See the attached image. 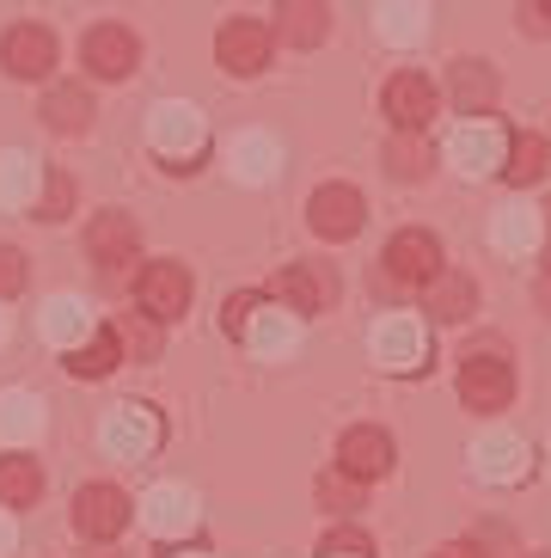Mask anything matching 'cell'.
Masks as SVG:
<instances>
[{
    "instance_id": "836d02e7",
    "label": "cell",
    "mask_w": 551,
    "mask_h": 558,
    "mask_svg": "<svg viewBox=\"0 0 551 558\" xmlns=\"http://www.w3.org/2000/svg\"><path fill=\"white\" fill-rule=\"evenodd\" d=\"M19 289H25V252L0 246V295H19Z\"/></svg>"
},
{
    "instance_id": "f546056e",
    "label": "cell",
    "mask_w": 551,
    "mask_h": 558,
    "mask_svg": "<svg viewBox=\"0 0 551 558\" xmlns=\"http://www.w3.org/2000/svg\"><path fill=\"white\" fill-rule=\"evenodd\" d=\"M380 19H387L380 32H387L392 44H411V37H423V32H429V13H417V7H387Z\"/></svg>"
},
{
    "instance_id": "d4e9b609",
    "label": "cell",
    "mask_w": 551,
    "mask_h": 558,
    "mask_svg": "<svg viewBox=\"0 0 551 558\" xmlns=\"http://www.w3.org/2000/svg\"><path fill=\"white\" fill-rule=\"evenodd\" d=\"M387 172L392 179H429V142L423 135H392L387 142Z\"/></svg>"
},
{
    "instance_id": "8992f818",
    "label": "cell",
    "mask_w": 551,
    "mask_h": 558,
    "mask_svg": "<svg viewBox=\"0 0 551 558\" xmlns=\"http://www.w3.org/2000/svg\"><path fill=\"white\" fill-rule=\"evenodd\" d=\"M74 527H81L86 541H117L130 527V497L117 492V485H81L74 492Z\"/></svg>"
},
{
    "instance_id": "4dcf8cb0",
    "label": "cell",
    "mask_w": 551,
    "mask_h": 558,
    "mask_svg": "<svg viewBox=\"0 0 551 558\" xmlns=\"http://www.w3.org/2000/svg\"><path fill=\"white\" fill-rule=\"evenodd\" d=\"M319 504L325 509H356L362 504V485H356V478H343L338 466H331V473H319Z\"/></svg>"
},
{
    "instance_id": "7402d4cb",
    "label": "cell",
    "mask_w": 551,
    "mask_h": 558,
    "mask_svg": "<svg viewBox=\"0 0 551 558\" xmlns=\"http://www.w3.org/2000/svg\"><path fill=\"white\" fill-rule=\"evenodd\" d=\"M37 497H44V466L32 454H0V504L32 509Z\"/></svg>"
},
{
    "instance_id": "603a6c76",
    "label": "cell",
    "mask_w": 551,
    "mask_h": 558,
    "mask_svg": "<svg viewBox=\"0 0 551 558\" xmlns=\"http://www.w3.org/2000/svg\"><path fill=\"white\" fill-rule=\"evenodd\" d=\"M546 160H551V148L539 142V135H527V130H521V135H509L503 179L515 184V191H521V184H539V179H546Z\"/></svg>"
},
{
    "instance_id": "ba28073f",
    "label": "cell",
    "mask_w": 551,
    "mask_h": 558,
    "mask_svg": "<svg viewBox=\"0 0 551 558\" xmlns=\"http://www.w3.org/2000/svg\"><path fill=\"white\" fill-rule=\"evenodd\" d=\"M380 105H387V117H392V130H399V135H423V130H429V117H436V86L405 68V74H392V81H387Z\"/></svg>"
},
{
    "instance_id": "83f0119b",
    "label": "cell",
    "mask_w": 551,
    "mask_h": 558,
    "mask_svg": "<svg viewBox=\"0 0 551 558\" xmlns=\"http://www.w3.org/2000/svg\"><path fill=\"white\" fill-rule=\"evenodd\" d=\"M319 558H374V541L362 527H331L319 541Z\"/></svg>"
},
{
    "instance_id": "9a60e30c",
    "label": "cell",
    "mask_w": 551,
    "mask_h": 558,
    "mask_svg": "<svg viewBox=\"0 0 551 558\" xmlns=\"http://www.w3.org/2000/svg\"><path fill=\"white\" fill-rule=\"evenodd\" d=\"M374 350H380L387 368H429V331H423L417 319H405V313H392L387 326H380Z\"/></svg>"
},
{
    "instance_id": "cb8c5ba5",
    "label": "cell",
    "mask_w": 551,
    "mask_h": 558,
    "mask_svg": "<svg viewBox=\"0 0 551 558\" xmlns=\"http://www.w3.org/2000/svg\"><path fill=\"white\" fill-rule=\"evenodd\" d=\"M539 233H546V221H539L534 209H521V203L497 209V246H503V252H534Z\"/></svg>"
},
{
    "instance_id": "6da1fadb",
    "label": "cell",
    "mask_w": 551,
    "mask_h": 558,
    "mask_svg": "<svg viewBox=\"0 0 551 558\" xmlns=\"http://www.w3.org/2000/svg\"><path fill=\"white\" fill-rule=\"evenodd\" d=\"M135 295H142V313L154 326H160V319H179V313L191 307V270H184L179 258L147 264L142 277H135Z\"/></svg>"
},
{
    "instance_id": "7c38bea8",
    "label": "cell",
    "mask_w": 551,
    "mask_h": 558,
    "mask_svg": "<svg viewBox=\"0 0 551 558\" xmlns=\"http://www.w3.org/2000/svg\"><path fill=\"white\" fill-rule=\"evenodd\" d=\"M0 62L19 81H44L49 68H56V37H49V25H13V32L0 37Z\"/></svg>"
},
{
    "instance_id": "2e32d148",
    "label": "cell",
    "mask_w": 551,
    "mask_h": 558,
    "mask_svg": "<svg viewBox=\"0 0 551 558\" xmlns=\"http://www.w3.org/2000/svg\"><path fill=\"white\" fill-rule=\"evenodd\" d=\"M117 362H123V338H117V326H98L86 344L68 350V375L74 380H105Z\"/></svg>"
},
{
    "instance_id": "484cf974",
    "label": "cell",
    "mask_w": 551,
    "mask_h": 558,
    "mask_svg": "<svg viewBox=\"0 0 551 558\" xmlns=\"http://www.w3.org/2000/svg\"><path fill=\"white\" fill-rule=\"evenodd\" d=\"M74 209V179H68L62 166H44V197L32 203L37 221H62V215Z\"/></svg>"
},
{
    "instance_id": "1f68e13d",
    "label": "cell",
    "mask_w": 551,
    "mask_h": 558,
    "mask_svg": "<svg viewBox=\"0 0 551 558\" xmlns=\"http://www.w3.org/2000/svg\"><path fill=\"white\" fill-rule=\"evenodd\" d=\"M154 522H160V527H172V522H179V527H191V522H196L191 492H160V497H154Z\"/></svg>"
},
{
    "instance_id": "52a82bcc",
    "label": "cell",
    "mask_w": 551,
    "mask_h": 558,
    "mask_svg": "<svg viewBox=\"0 0 551 558\" xmlns=\"http://www.w3.org/2000/svg\"><path fill=\"white\" fill-rule=\"evenodd\" d=\"M362 191L356 184H319L307 203V221L319 240H350V233H362Z\"/></svg>"
},
{
    "instance_id": "4fadbf2b",
    "label": "cell",
    "mask_w": 551,
    "mask_h": 558,
    "mask_svg": "<svg viewBox=\"0 0 551 558\" xmlns=\"http://www.w3.org/2000/svg\"><path fill=\"white\" fill-rule=\"evenodd\" d=\"M135 246H142V228H135L123 209L93 215V228H86V252H93V264L117 270V264H130V258H135Z\"/></svg>"
},
{
    "instance_id": "f1b7e54d",
    "label": "cell",
    "mask_w": 551,
    "mask_h": 558,
    "mask_svg": "<svg viewBox=\"0 0 551 558\" xmlns=\"http://www.w3.org/2000/svg\"><path fill=\"white\" fill-rule=\"evenodd\" d=\"M117 338H123V344H130L135 356H160V326H154L147 313H130V319L117 326Z\"/></svg>"
},
{
    "instance_id": "d6a6232c",
    "label": "cell",
    "mask_w": 551,
    "mask_h": 558,
    "mask_svg": "<svg viewBox=\"0 0 551 558\" xmlns=\"http://www.w3.org/2000/svg\"><path fill=\"white\" fill-rule=\"evenodd\" d=\"M245 338H252L258 350H289L294 344V326H289V319H264V326L252 319V331H245Z\"/></svg>"
},
{
    "instance_id": "5b68a950",
    "label": "cell",
    "mask_w": 551,
    "mask_h": 558,
    "mask_svg": "<svg viewBox=\"0 0 551 558\" xmlns=\"http://www.w3.org/2000/svg\"><path fill=\"white\" fill-rule=\"evenodd\" d=\"M81 56H86V68H93L98 81H123V74H135V62H142V44H135L130 25H111V19H105V25L86 32Z\"/></svg>"
},
{
    "instance_id": "44dd1931",
    "label": "cell",
    "mask_w": 551,
    "mask_h": 558,
    "mask_svg": "<svg viewBox=\"0 0 551 558\" xmlns=\"http://www.w3.org/2000/svg\"><path fill=\"white\" fill-rule=\"evenodd\" d=\"M448 93H454L460 117H485L490 105H497V74H490V62H454Z\"/></svg>"
},
{
    "instance_id": "ac0fdd59",
    "label": "cell",
    "mask_w": 551,
    "mask_h": 558,
    "mask_svg": "<svg viewBox=\"0 0 551 558\" xmlns=\"http://www.w3.org/2000/svg\"><path fill=\"white\" fill-rule=\"evenodd\" d=\"M276 32L289 37L294 50H313V44H325V32H331V13H325L319 0H282V7H276Z\"/></svg>"
},
{
    "instance_id": "3957f363",
    "label": "cell",
    "mask_w": 551,
    "mask_h": 558,
    "mask_svg": "<svg viewBox=\"0 0 551 558\" xmlns=\"http://www.w3.org/2000/svg\"><path fill=\"white\" fill-rule=\"evenodd\" d=\"M338 473H343V478H356V485L387 478V473H392V436H387V429H374V424L343 429V442H338Z\"/></svg>"
},
{
    "instance_id": "8d00e7d4",
    "label": "cell",
    "mask_w": 551,
    "mask_h": 558,
    "mask_svg": "<svg viewBox=\"0 0 551 558\" xmlns=\"http://www.w3.org/2000/svg\"><path fill=\"white\" fill-rule=\"evenodd\" d=\"M441 558H485V553H478V546H448Z\"/></svg>"
},
{
    "instance_id": "30bf717a",
    "label": "cell",
    "mask_w": 551,
    "mask_h": 558,
    "mask_svg": "<svg viewBox=\"0 0 551 558\" xmlns=\"http://www.w3.org/2000/svg\"><path fill=\"white\" fill-rule=\"evenodd\" d=\"M215 56L228 74H258L270 62V25L264 19H228L221 37H215Z\"/></svg>"
},
{
    "instance_id": "e575fe53",
    "label": "cell",
    "mask_w": 551,
    "mask_h": 558,
    "mask_svg": "<svg viewBox=\"0 0 551 558\" xmlns=\"http://www.w3.org/2000/svg\"><path fill=\"white\" fill-rule=\"evenodd\" d=\"M270 160H276L270 142H245V148H240V172H245V179H264V172H270Z\"/></svg>"
},
{
    "instance_id": "e0dca14e",
    "label": "cell",
    "mask_w": 551,
    "mask_h": 558,
    "mask_svg": "<svg viewBox=\"0 0 551 558\" xmlns=\"http://www.w3.org/2000/svg\"><path fill=\"white\" fill-rule=\"evenodd\" d=\"M105 442H111L117 454H142V448L160 442V417L147 405H117L111 424H105Z\"/></svg>"
},
{
    "instance_id": "9c48e42d",
    "label": "cell",
    "mask_w": 551,
    "mask_h": 558,
    "mask_svg": "<svg viewBox=\"0 0 551 558\" xmlns=\"http://www.w3.org/2000/svg\"><path fill=\"white\" fill-rule=\"evenodd\" d=\"M270 295L294 313H325L338 301V277H331L325 264H289V270H276Z\"/></svg>"
},
{
    "instance_id": "277c9868",
    "label": "cell",
    "mask_w": 551,
    "mask_h": 558,
    "mask_svg": "<svg viewBox=\"0 0 551 558\" xmlns=\"http://www.w3.org/2000/svg\"><path fill=\"white\" fill-rule=\"evenodd\" d=\"M460 399H466L472 411H509V399H515V375H509L503 356H466L460 362Z\"/></svg>"
},
{
    "instance_id": "d6986e66",
    "label": "cell",
    "mask_w": 551,
    "mask_h": 558,
    "mask_svg": "<svg viewBox=\"0 0 551 558\" xmlns=\"http://www.w3.org/2000/svg\"><path fill=\"white\" fill-rule=\"evenodd\" d=\"M423 307L436 313V319H448V326H460V319H472V307H478V282L460 277V270H441V277L429 282Z\"/></svg>"
},
{
    "instance_id": "5bb4252c",
    "label": "cell",
    "mask_w": 551,
    "mask_h": 558,
    "mask_svg": "<svg viewBox=\"0 0 551 558\" xmlns=\"http://www.w3.org/2000/svg\"><path fill=\"white\" fill-rule=\"evenodd\" d=\"M527 460H534V454H527V442L497 429V436H485V442L472 448V473L490 478V485H521V478H527Z\"/></svg>"
},
{
    "instance_id": "74e56055",
    "label": "cell",
    "mask_w": 551,
    "mask_h": 558,
    "mask_svg": "<svg viewBox=\"0 0 551 558\" xmlns=\"http://www.w3.org/2000/svg\"><path fill=\"white\" fill-rule=\"evenodd\" d=\"M546 270H551V246H546Z\"/></svg>"
},
{
    "instance_id": "d590c367",
    "label": "cell",
    "mask_w": 551,
    "mask_h": 558,
    "mask_svg": "<svg viewBox=\"0 0 551 558\" xmlns=\"http://www.w3.org/2000/svg\"><path fill=\"white\" fill-rule=\"evenodd\" d=\"M521 25L527 32H551V7H521Z\"/></svg>"
},
{
    "instance_id": "8fae6325",
    "label": "cell",
    "mask_w": 551,
    "mask_h": 558,
    "mask_svg": "<svg viewBox=\"0 0 551 558\" xmlns=\"http://www.w3.org/2000/svg\"><path fill=\"white\" fill-rule=\"evenodd\" d=\"M454 166L466 179H485V172H503V154H509V135L497 123H460L454 142H448Z\"/></svg>"
},
{
    "instance_id": "4316f807",
    "label": "cell",
    "mask_w": 551,
    "mask_h": 558,
    "mask_svg": "<svg viewBox=\"0 0 551 558\" xmlns=\"http://www.w3.org/2000/svg\"><path fill=\"white\" fill-rule=\"evenodd\" d=\"M258 307H264L258 289H240V295H228V301H221V331L245 338V331H252V319H258Z\"/></svg>"
},
{
    "instance_id": "ffe728a7",
    "label": "cell",
    "mask_w": 551,
    "mask_h": 558,
    "mask_svg": "<svg viewBox=\"0 0 551 558\" xmlns=\"http://www.w3.org/2000/svg\"><path fill=\"white\" fill-rule=\"evenodd\" d=\"M44 123H49V130H62V135H81L86 123H93V93H86L81 81L49 86V99H44Z\"/></svg>"
},
{
    "instance_id": "7a4b0ae2",
    "label": "cell",
    "mask_w": 551,
    "mask_h": 558,
    "mask_svg": "<svg viewBox=\"0 0 551 558\" xmlns=\"http://www.w3.org/2000/svg\"><path fill=\"white\" fill-rule=\"evenodd\" d=\"M387 277L392 282H411V289H429V282L441 277V240L436 233H423V228H405V233H392V246H387Z\"/></svg>"
}]
</instances>
